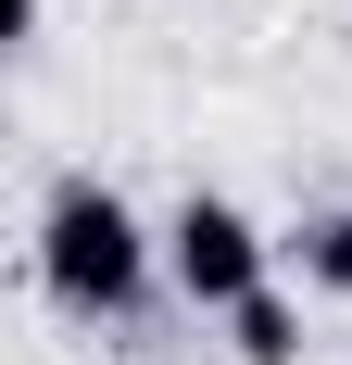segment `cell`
Here are the masks:
<instances>
[{
    "label": "cell",
    "instance_id": "1",
    "mask_svg": "<svg viewBox=\"0 0 352 365\" xmlns=\"http://www.w3.org/2000/svg\"><path fill=\"white\" fill-rule=\"evenodd\" d=\"M38 264H51V290H63V302H139V277H151L139 215H126L113 189H88V177L51 202V227H38Z\"/></svg>",
    "mask_w": 352,
    "mask_h": 365
},
{
    "label": "cell",
    "instance_id": "2",
    "mask_svg": "<svg viewBox=\"0 0 352 365\" xmlns=\"http://www.w3.org/2000/svg\"><path fill=\"white\" fill-rule=\"evenodd\" d=\"M176 290L189 302H252L264 290V240H252L239 202H189L176 215Z\"/></svg>",
    "mask_w": 352,
    "mask_h": 365
},
{
    "label": "cell",
    "instance_id": "3",
    "mask_svg": "<svg viewBox=\"0 0 352 365\" xmlns=\"http://www.w3.org/2000/svg\"><path fill=\"white\" fill-rule=\"evenodd\" d=\"M227 328H239V353H252V365H289V353H302V315H289L277 290H252V302H227Z\"/></svg>",
    "mask_w": 352,
    "mask_h": 365
},
{
    "label": "cell",
    "instance_id": "4",
    "mask_svg": "<svg viewBox=\"0 0 352 365\" xmlns=\"http://www.w3.org/2000/svg\"><path fill=\"white\" fill-rule=\"evenodd\" d=\"M302 277H315V290H352V215H315V227H302Z\"/></svg>",
    "mask_w": 352,
    "mask_h": 365
}]
</instances>
